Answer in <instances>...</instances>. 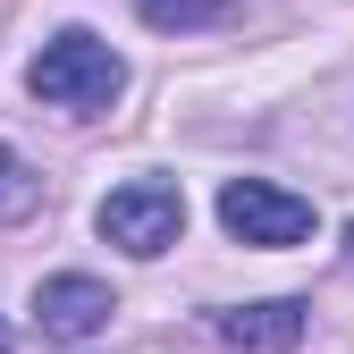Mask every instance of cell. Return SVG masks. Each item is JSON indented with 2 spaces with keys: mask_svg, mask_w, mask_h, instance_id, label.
Masks as SVG:
<instances>
[{
  "mask_svg": "<svg viewBox=\"0 0 354 354\" xmlns=\"http://www.w3.org/2000/svg\"><path fill=\"white\" fill-rule=\"evenodd\" d=\"M118 313V304H110V287L102 279H84V270H68V279H42L34 287V321H42V337H93L102 321Z\"/></svg>",
  "mask_w": 354,
  "mask_h": 354,
  "instance_id": "cell-4",
  "label": "cell"
},
{
  "mask_svg": "<svg viewBox=\"0 0 354 354\" xmlns=\"http://www.w3.org/2000/svg\"><path fill=\"white\" fill-rule=\"evenodd\" d=\"M26 84H34V102H51V110H110L118 84H127V68H118V51L102 34L68 26V34L42 42V59L26 68Z\"/></svg>",
  "mask_w": 354,
  "mask_h": 354,
  "instance_id": "cell-1",
  "label": "cell"
},
{
  "mask_svg": "<svg viewBox=\"0 0 354 354\" xmlns=\"http://www.w3.org/2000/svg\"><path fill=\"white\" fill-rule=\"evenodd\" d=\"M219 228H228L236 245L279 253V245L313 236V203L287 194V186H270V177H228V186H219Z\"/></svg>",
  "mask_w": 354,
  "mask_h": 354,
  "instance_id": "cell-2",
  "label": "cell"
},
{
  "mask_svg": "<svg viewBox=\"0 0 354 354\" xmlns=\"http://www.w3.org/2000/svg\"><path fill=\"white\" fill-rule=\"evenodd\" d=\"M0 354H9V321H0Z\"/></svg>",
  "mask_w": 354,
  "mask_h": 354,
  "instance_id": "cell-9",
  "label": "cell"
},
{
  "mask_svg": "<svg viewBox=\"0 0 354 354\" xmlns=\"http://www.w3.org/2000/svg\"><path fill=\"white\" fill-rule=\"evenodd\" d=\"M26 203V169H17V152L0 144V211H17Z\"/></svg>",
  "mask_w": 354,
  "mask_h": 354,
  "instance_id": "cell-7",
  "label": "cell"
},
{
  "mask_svg": "<svg viewBox=\"0 0 354 354\" xmlns=\"http://www.w3.org/2000/svg\"><path fill=\"white\" fill-rule=\"evenodd\" d=\"M219 337L236 354H287V346H304V304H287V295L236 304V313H219Z\"/></svg>",
  "mask_w": 354,
  "mask_h": 354,
  "instance_id": "cell-5",
  "label": "cell"
},
{
  "mask_svg": "<svg viewBox=\"0 0 354 354\" xmlns=\"http://www.w3.org/2000/svg\"><path fill=\"white\" fill-rule=\"evenodd\" d=\"M346 270H354V228H346Z\"/></svg>",
  "mask_w": 354,
  "mask_h": 354,
  "instance_id": "cell-8",
  "label": "cell"
},
{
  "mask_svg": "<svg viewBox=\"0 0 354 354\" xmlns=\"http://www.w3.org/2000/svg\"><path fill=\"white\" fill-rule=\"evenodd\" d=\"M144 9V26H160V34H186V26H211V17H228L236 0H136Z\"/></svg>",
  "mask_w": 354,
  "mask_h": 354,
  "instance_id": "cell-6",
  "label": "cell"
},
{
  "mask_svg": "<svg viewBox=\"0 0 354 354\" xmlns=\"http://www.w3.org/2000/svg\"><path fill=\"white\" fill-rule=\"evenodd\" d=\"M93 228H102L118 253L152 261V253H169V245H177V228H186V203H177V186H160V177H136V186L102 194Z\"/></svg>",
  "mask_w": 354,
  "mask_h": 354,
  "instance_id": "cell-3",
  "label": "cell"
}]
</instances>
